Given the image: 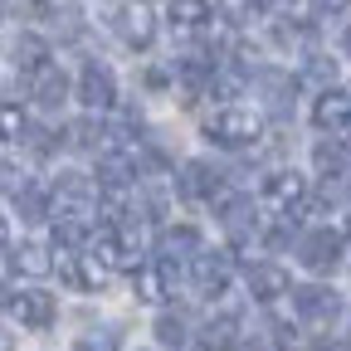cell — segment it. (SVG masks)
<instances>
[{
  "label": "cell",
  "mask_w": 351,
  "mask_h": 351,
  "mask_svg": "<svg viewBox=\"0 0 351 351\" xmlns=\"http://www.w3.org/2000/svg\"><path fill=\"white\" fill-rule=\"evenodd\" d=\"M10 263L20 274H44V269H49V249H44L39 239H25V244L10 249Z\"/></svg>",
  "instance_id": "cell-22"
},
{
  "label": "cell",
  "mask_w": 351,
  "mask_h": 351,
  "mask_svg": "<svg viewBox=\"0 0 351 351\" xmlns=\"http://www.w3.org/2000/svg\"><path fill=\"white\" fill-rule=\"evenodd\" d=\"M293 313L307 327H327V322L341 317V298L327 283H302V288H293Z\"/></svg>",
  "instance_id": "cell-5"
},
{
  "label": "cell",
  "mask_w": 351,
  "mask_h": 351,
  "mask_svg": "<svg viewBox=\"0 0 351 351\" xmlns=\"http://www.w3.org/2000/svg\"><path fill=\"white\" fill-rule=\"evenodd\" d=\"M0 20H5V0H0Z\"/></svg>",
  "instance_id": "cell-39"
},
{
  "label": "cell",
  "mask_w": 351,
  "mask_h": 351,
  "mask_svg": "<svg viewBox=\"0 0 351 351\" xmlns=\"http://www.w3.org/2000/svg\"><path fill=\"white\" fill-rule=\"evenodd\" d=\"M351 10V0H313V15L317 20H337V15H346Z\"/></svg>",
  "instance_id": "cell-32"
},
{
  "label": "cell",
  "mask_w": 351,
  "mask_h": 351,
  "mask_svg": "<svg viewBox=\"0 0 351 351\" xmlns=\"http://www.w3.org/2000/svg\"><path fill=\"white\" fill-rule=\"evenodd\" d=\"M263 200H269L274 210H283V215H293L302 200H307V181L298 171H269V181H263Z\"/></svg>",
  "instance_id": "cell-10"
},
{
  "label": "cell",
  "mask_w": 351,
  "mask_h": 351,
  "mask_svg": "<svg viewBox=\"0 0 351 351\" xmlns=\"http://www.w3.org/2000/svg\"><path fill=\"white\" fill-rule=\"evenodd\" d=\"M200 254V230L195 225H171L166 239H161V258L181 269V258H195Z\"/></svg>",
  "instance_id": "cell-18"
},
{
  "label": "cell",
  "mask_w": 351,
  "mask_h": 351,
  "mask_svg": "<svg viewBox=\"0 0 351 351\" xmlns=\"http://www.w3.org/2000/svg\"><path fill=\"white\" fill-rule=\"evenodd\" d=\"M0 351H15V341H10V332L0 327Z\"/></svg>",
  "instance_id": "cell-38"
},
{
  "label": "cell",
  "mask_w": 351,
  "mask_h": 351,
  "mask_svg": "<svg viewBox=\"0 0 351 351\" xmlns=\"http://www.w3.org/2000/svg\"><path fill=\"white\" fill-rule=\"evenodd\" d=\"M234 351H269V346H263V341H239Z\"/></svg>",
  "instance_id": "cell-36"
},
{
  "label": "cell",
  "mask_w": 351,
  "mask_h": 351,
  "mask_svg": "<svg viewBox=\"0 0 351 351\" xmlns=\"http://www.w3.org/2000/svg\"><path fill=\"white\" fill-rule=\"evenodd\" d=\"M147 88H152V93H166V88H171V73H166V69H147Z\"/></svg>",
  "instance_id": "cell-34"
},
{
  "label": "cell",
  "mask_w": 351,
  "mask_h": 351,
  "mask_svg": "<svg viewBox=\"0 0 351 351\" xmlns=\"http://www.w3.org/2000/svg\"><path fill=\"white\" fill-rule=\"evenodd\" d=\"M10 313H15L20 327H29V332H49V327L59 322V302H54V293H44V288H25V293H15Z\"/></svg>",
  "instance_id": "cell-9"
},
{
  "label": "cell",
  "mask_w": 351,
  "mask_h": 351,
  "mask_svg": "<svg viewBox=\"0 0 351 351\" xmlns=\"http://www.w3.org/2000/svg\"><path fill=\"white\" fill-rule=\"evenodd\" d=\"M298 5V0H258V10H269V15H288Z\"/></svg>",
  "instance_id": "cell-35"
},
{
  "label": "cell",
  "mask_w": 351,
  "mask_h": 351,
  "mask_svg": "<svg viewBox=\"0 0 351 351\" xmlns=\"http://www.w3.org/2000/svg\"><path fill=\"white\" fill-rule=\"evenodd\" d=\"M15 64H20L25 73H34V69H44V64H49V44H44L39 34H25V39L15 44Z\"/></svg>",
  "instance_id": "cell-25"
},
{
  "label": "cell",
  "mask_w": 351,
  "mask_h": 351,
  "mask_svg": "<svg viewBox=\"0 0 351 351\" xmlns=\"http://www.w3.org/2000/svg\"><path fill=\"white\" fill-rule=\"evenodd\" d=\"M69 93H73V83H69V73H64V69L44 64V69H34V73H29V98H34L39 108H64V103H69Z\"/></svg>",
  "instance_id": "cell-11"
},
{
  "label": "cell",
  "mask_w": 351,
  "mask_h": 351,
  "mask_svg": "<svg viewBox=\"0 0 351 351\" xmlns=\"http://www.w3.org/2000/svg\"><path fill=\"white\" fill-rule=\"evenodd\" d=\"M234 346H239V317H234V313H219V317L205 322L200 351H234Z\"/></svg>",
  "instance_id": "cell-19"
},
{
  "label": "cell",
  "mask_w": 351,
  "mask_h": 351,
  "mask_svg": "<svg viewBox=\"0 0 351 351\" xmlns=\"http://www.w3.org/2000/svg\"><path fill=\"white\" fill-rule=\"evenodd\" d=\"M73 93H78V103H83L88 112H108V108L117 103V78H112L108 64H83Z\"/></svg>",
  "instance_id": "cell-6"
},
{
  "label": "cell",
  "mask_w": 351,
  "mask_h": 351,
  "mask_svg": "<svg viewBox=\"0 0 351 351\" xmlns=\"http://www.w3.org/2000/svg\"><path fill=\"white\" fill-rule=\"evenodd\" d=\"M156 341L171 346V351L186 346V341H191V322H186L181 313H161V317H156Z\"/></svg>",
  "instance_id": "cell-23"
},
{
  "label": "cell",
  "mask_w": 351,
  "mask_h": 351,
  "mask_svg": "<svg viewBox=\"0 0 351 351\" xmlns=\"http://www.w3.org/2000/svg\"><path fill=\"white\" fill-rule=\"evenodd\" d=\"M166 20H171L176 34H200L210 25V0H171Z\"/></svg>",
  "instance_id": "cell-17"
},
{
  "label": "cell",
  "mask_w": 351,
  "mask_h": 351,
  "mask_svg": "<svg viewBox=\"0 0 351 351\" xmlns=\"http://www.w3.org/2000/svg\"><path fill=\"white\" fill-rule=\"evenodd\" d=\"M10 302H15V293H10L5 283H0V307H10Z\"/></svg>",
  "instance_id": "cell-37"
},
{
  "label": "cell",
  "mask_w": 351,
  "mask_h": 351,
  "mask_svg": "<svg viewBox=\"0 0 351 351\" xmlns=\"http://www.w3.org/2000/svg\"><path fill=\"white\" fill-rule=\"evenodd\" d=\"M93 181L88 176H78V171H64L59 181L49 186V215L54 219H83L88 210H93Z\"/></svg>",
  "instance_id": "cell-3"
},
{
  "label": "cell",
  "mask_w": 351,
  "mask_h": 351,
  "mask_svg": "<svg viewBox=\"0 0 351 351\" xmlns=\"http://www.w3.org/2000/svg\"><path fill=\"white\" fill-rule=\"evenodd\" d=\"M215 215H219V225H225L234 239H244L249 230H254V200H244V195H234V191H219L215 200Z\"/></svg>",
  "instance_id": "cell-15"
},
{
  "label": "cell",
  "mask_w": 351,
  "mask_h": 351,
  "mask_svg": "<svg viewBox=\"0 0 351 351\" xmlns=\"http://www.w3.org/2000/svg\"><path fill=\"white\" fill-rule=\"evenodd\" d=\"M10 200H15V210L29 219V225H39V219L49 215V191H44V186H29V181H25V186H20Z\"/></svg>",
  "instance_id": "cell-20"
},
{
  "label": "cell",
  "mask_w": 351,
  "mask_h": 351,
  "mask_svg": "<svg viewBox=\"0 0 351 351\" xmlns=\"http://www.w3.org/2000/svg\"><path fill=\"white\" fill-rule=\"evenodd\" d=\"M249 293L258 298V302H278L293 283H288V274H283V263H249Z\"/></svg>",
  "instance_id": "cell-16"
},
{
  "label": "cell",
  "mask_w": 351,
  "mask_h": 351,
  "mask_svg": "<svg viewBox=\"0 0 351 351\" xmlns=\"http://www.w3.org/2000/svg\"><path fill=\"white\" fill-rule=\"evenodd\" d=\"M49 269L64 278V288H78V293H98L103 283H108V269L93 258V254H78V249H54L49 254Z\"/></svg>",
  "instance_id": "cell-2"
},
{
  "label": "cell",
  "mask_w": 351,
  "mask_h": 351,
  "mask_svg": "<svg viewBox=\"0 0 351 351\" xmlns=\"http://www.w3.org/2000/svg\"><path fill=\"white\" fill-rule=\"evenodd\" d=\"M219 10H225V15H230L234 25H244V20H249V15L258 10V0H219Z\"/></svg>",
  "instance_id": "cell-31"
},
{
  "label": "cell",
  "mask_w": 351,
  "mask_h": 351,
  "mask_svg": "<svg viewBox=\"0 0 351 351\" xmlns=\"http://www.w3.org/2000/svg\"><path fill=\"white\" fill-rule=\"evenodd\" d=\"M25 142H29L34 156H54V152H59V132H54V127H29Z\"/></svg>",
  "instance_id": "cell-30"
},
{
  "label": "cell",
  "mask_w": 351,
  "mask_h": 351,
  "mask_svg": "<svg viewBox=\"0 0 351 351\" xmlns=\"http://www.w3.org/2000/svg\"><path fill=\"white\" fill-rule=\"evenodd\" d=\"M132 278H137V298H142V302H161L166 288H171V278L156 269V263H137V269H132Z\"/></svg>",
  "instance_id": "cell-21"
},
{
  "label": "cell",
  "mask_w": 351,
  "mask_h": 351,
  "mask_svg": "<svg viewBox=\"0 0 351 351\" xmlns=\"http://www.w3.org/2000/svg\"><path fill=\"white\" fill-rule=\"evenodd\" d=\"M346 49H351V29H346Z\"/></svg>",
  "instance_id": "cell-40"
},
{
  "label": "cell",
  "mask_w": 351,
  "mask_h": 351,
  "mask_svg": "<svg viewBox=\"0 0 351 351\" xmlns=\"http://www.w3.org/2000/svg\"><path fill=\"white\" fill-rule=\"evenodd\" d=\"M205 137H210L215 147H230V152L254 147V142L263 137V117H258L254 108L225 103V108H215V112L205 117Z\"/></svg>",
  "instance_id": "cell-1"
},
{
  "label": "cell",
  "mask_w": 351,
  "mask_h": 351,
  "mask_svg": "<svg viewBox=\"0 0 351 351\" xmlns=\"http://www.w3.org/2000/svg\"><path fill=\"white\" fill-rule=\"evenodd\" d=\"M29 132V112L20 103H0V142H25Z\"/></svg>",
  "instance_id": "cell-24"
},
{
  "label": "cell",
  "mask_w": 351,
  "mask_h": 351,
  "mask_svg": "<svg viewBox=\"0 0 351 351\" xmlns=\"http://www.w3.org/2000/svg\"><path fill=\"white\" fill-rule=\"evenodd\" d=\"M313 122L322 132H346L351 127V93L346 88H322L317 103H313Z\"/></svg>",
  "instance_id": "cell-12"
},
{
  "label": "cell",
  "mask_w": 351,
  "mask_h": 351,
  "mask_svg": "<svg viewBox=\"0 0 351 351\" xmlns=\"http://www.w3.org/2000/svg\"><path fill=\"white\" fill-rule=\"evenodd\" d=\"M73 142H78V147H98V142H103V127H98V122H78V127H73Z\"/></svg>",
  "instance_id": "cell-33"
},
{
  "label": "cell",
  "mask_w": 351,
  "mask_h": 351,
  "mask_svg": "<svg viewBox=\"0 0 351 351\" xmlns=\"http://www.w3.org/2000/svg\"><path fill=\"white\" fill-rule=\"evenodd\" d=\"M191 278H195L200 298H219V293H230V283H234V258L200 249V254L191 258Z\"/></svg>",
  "instance_id": "cell-8"
},
{
  "label": "cell",
  "mask_w": 351,
  "mask_h": 351,
  "mask_svg": "<svg viewBox=\"0 0 351 351\" xmlns=\"http://www.w3.org/2000/svg\"><path fill=\"white\" fill-rule=\"evenodd\" d=\"M219 191H225V181H219V171L210 161H186L181 166V200H215Z\"/></svg>",
  "instance_id": "cell-14"
},
{
  "label": "cell",
  "mask_w": 351,
  "mask_h": 351,
  "mask_svg": "<svg viewBox=\"0 0 351 351\" xmlns=\"http://www.w3.org/2000/svg\"><path fill=\"white\" fill-rule=\"evenodd\" d=\"M98 186H103V195H127L132 186H137V161H132L127 152H108L98 161Z\"/></svg>",
  "instance_id": "cell-13"
},
{
  "label": "cell",
  "mask_w": 351,
  "mask_h": 351,
  "mask_svg": "<svg viewBox=\"0 0 351 351\" xmlns=\"http://www.w3.org/2000/svg\"><path fill=\"white\" fill-rule=\"evenodd\" d=\"M302 78H307V83H322V88H337V64H332L327 54H313V59H307V69H302Z\"/></svg>",
  "instance_id": "cell-29"
},
{
  "label": "cell",
  "mask_w": 351,
  "mask_h": 351,
  "mask_svg": "<svg viewBox=\"0 0 351 351\" xmlns=\"http://www.w3.org/2000/svg\"><path fill=\"white\" fill-rule=\"evenodd\" d=\"M298 263L313 269V274H332L341 263V234L337 230H307L298 239Z\"/></svg>",
  "instance_id": "cell-7"
},
{
  "label": "cell",
  "mask_w": 351,
  "mask_h": 351,
  "mask_svg": "<svg viewBox=\"0 0 351 351\" xmlns=\"http://www.w3.org/2000/svg\"><path fill=\"white\" fill-rule=\"evenodd\" d=\"M274 351H317V346H313V337H307L302 327L283 322V327H274Z\"/></svg>",
  "instance_id": "cell-28"
},
{
  "label": "cell",
  "mask_w": 351,
  "mask_h": 351,
  "mask_svg": "<svg viewBox=\"0 0 351 351\" xmlns=\"http://www.w3.org/2000/svg\"><path fill=\"white\" fill-rule=\"evenodd\" d=\"M313 161H317V171L327 176V181H337V176L346 171V152H341L337 142H317V147H313Z\"/></svg>",
  "instance_id": "cell-27"
},
{
  "label": "cell",
  "mask_w": 351,
  "mask_h": 351,
  "mask_svg": "<svg viewBox=\"0 0 351 351\" xmlns=\"http://www.w3.org/2000/svg\"><path fill=\"white\" fill-rule=\"evenodd\" d=\"M156 10H152V0H127V5L117 10V39L127 44V49H152L156 44Z\"/></svg>",
  "instance_id": "cell-4"
},
{
  "label": "cell",
  "mask_w": 351,
  "mask_h": 351,
  "mask_svg": "<svg viewBox=\"0 0 351 351\" xmlns=\"http://www.w3.org/2000/svg\"><path fill=\"white\" fill-rule=\"evenodd\" d=\"M117 346H122V332L117 327H88L73 341V351H117Z\"/></svg>",
  "instance_id": "cell-26"
}]
</instances>
